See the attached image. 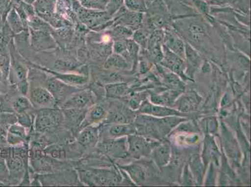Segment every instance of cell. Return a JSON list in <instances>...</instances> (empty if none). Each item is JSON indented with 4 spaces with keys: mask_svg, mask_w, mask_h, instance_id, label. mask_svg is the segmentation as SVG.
I'll list each match as a JSON object with an SVG mask.
<instances>
[{
    "mask_svg": "<svg viewBox=\"0 0 251 187\" xmlns=\"http://www.w3.org/2000/svg\"><path fill=\"white\" fill-rule=\"evenodd\" d=\"M63 121V114L58 109H41L36 114L34 125L38 133H47L53 132Z\"/></svg>",
    "mask_w": 251,
    "mask_h": 187,
    "instance_id": "1",
    "label": "cell"
},
{
    "mask_svg": "<svg viewBox=\"0 0 251 187\" xmlns=\"http://www.w3.org/2000/svg\"><path fill=\"white\" fill-rule=\"evenodd\" d=\"M79 176L84 184L90 186H105L120 183V173L115 170L110 169H90L81 170Z\"/></svg>",
    "mask_w": 251,
    "mask_h": 187,
    "instance_id": "2",
    "label": "cell"
},
{
    "mask_svg": "<svg viewBox=\"0 0 251 187\" xmlns=\"http://www.w3.org/2000/svg\"><path fill=\"white\" fill-rule=\"evenodd\" d=\"M29 99L34 108H54L56 101L51 93L45 86H29Z\"/></svg>",
    "mask_w": 251,
    "mask_h": 187,
    "instance_id": "3",
    "label": "cell"
},
{
    "mask_svg": "<svg viewBox=\"0 0 251 187\" xmlns=\"http://www.w3.org/2000/svg\"><path fill=\"white\" fill-rule=\"evenodd\" d=\"M95 95L92 91H77L63 102L62 109H87L95 104Z\"/></svg>",
    "mask_w": 251,
    "mask_h": 187,
    "instance_id": "4",
    "label": "cell"
},
{
    "mask_svg": "<svg viewBox=\"0 0 251 187\" xmlns=\"http://www.w3.org/2000/svg\"><path fill=\"white\" fill-rule=\"evenodd\" d=\"M45 87L51 93L56 103L63 101L65 102L72 94L77 91H72L76 90V87L68 85L55 77H49L45 81Z\"/></svg>",
    "mask_w": 251,
    "mask_h": 187,
    "instance_id": "5",
    "label": "cell"
},
{
    "mask_svg": "<svg viewBox=\"0 0 251 187\" xmlns=\"http://www.w3.org/2000/svg\"><path fill=\"white\" fill-rule=\"evenodd\" d=\"M128 143L129 154L135 158L149 154L151 150L156 146L143 137L135 134L128 136Z\"/></svg>",
    "mask_w": 251,
    "mask_h": 187,
    "instance_id": "6",
    "label": "cell"
},
{
    "mask_svg": "<svg viewBox=\"0 0 251 187\" xmlns=\"http://www.w3.org/2000/svg\"><path fill=\"white\" fill-rule=\"evenodd\" d=\"M161 63L164 67L173 72L176 73L178 76H180L185 79H187V77L185 76L184 74L186 66H185L183 60L174 52L171 51L165 46H164V57Z\"/></svg>",
    "mask_w": 251,
    "mask_h": 187,
    "instance_id": "7",
    "label": "cell"
},
{
    "mask_svg": "<svg viewBox=\"0 0 251 187\" xmlns=\"http://www.w3.org/2000/svg\"><path fill=\"white\" fill-rule=\"evenodd\" d=\"M163 34L161 31L155 32L148 40L147 52L151 60L161 63L164 54L161 49V42Z\"/></svg>",
    "mask_w": 251,
    "mask_h": 187,
    "instance_id": "8",
    "label": "cell"
},
{
    "mask_svg": "<svg viewBox=\"0 0 251 187\" xmlns=\"http://www.w3.org/2000/svg\"><path fill=\"white\" fill-rule=\"evenodd\" d=\"M106 109L100 104H93L86 111L85 117L81 123L79 131L88 125H95L105 120L106 117Z\"/></svg>",
    "mask_w": 251,
    "mask_h": 187,
    "instance_id": "9",
    "label": "cell"
},
{
    "mask_svg": "<svg viewBox=\"0 0 251 187\" xmlns=\"http://www.w3.org/2000/svg\"><path fill=\"white\" fill-rule=\"evenodd\" d=\"M40 70H45L55 77L56 78L60 80L64 83L71 86L77 87L83 86L89 82V77L84 75L77 74H71V73H63L54 71L50 70L39 67Z\"/></svg>",
    "mask_w": 251,
    "mask_h": 187,
    "instance_id": "10",
    "label": "cell"
},
{
    "mask_svg": "<svg viewBox=\"0 0 251 187\" xmlns=\"http://www.w3.org/2000/svg\"><path fill=\"white\" fill-rule=\"evenodd\" d=\"M100 138V130L95 125H88L79 131L77 141L84 147H92L97 144Z\"/></svg>",
    "mask_w": 251,
    "mask_h": 187,
    "instance_id": "11",
    "label": "cell"
},
{
    "mask_svg": "<svg viewBox=\"0 0 251 187\" xmlns=\"http://www.w3.org/2000/svg\"><path fill=\"white\" fill-rule=\"evenodd\" d=\"M140 111L146 115L157 116V117H168V116H179L181 114L173 109L151 104L146 101L141 105Z\"/></svg>",
    "mask_w": 251,
    "mask_h": 187,
    "instance_id": "12",
    "label": "cell"
},
{
    "mask_svg": "<svg viewBox=\"0 0 251 187\" xmlns=\"http://www.w3.org/2000/svg\"><path fill=\"white\" fill-rule=\"evenodd\" d=\"M164 45L171 51L182 59H185V45L177 36L166 33L164 39Z\"/></svg>",
    "mask_w": 251,
    "mask_h": 187,
    "instance_id": "13",
    "label": "cell"
},
{
    "mask_svg": "<svg viewBox=\"0 0 251 187\" xmlns=\"http://www.w3.org/2000/svg\"><path fill=\"white\" fill-rule=\"evenodd\" d=\"M86 109H63L64 120H67L68 123L73 124V126L80 127L81 123L83 122L85 117Z\"/></svg>",
    "mask_w": 251,
    "mask_h": 187,
    "instance_id": "14",
    "label": "cell"
},
{
    "mask_svg": "<svg viewBox=\"0 0 251 187\" xmlns=\"http://www.w3.org/2000/svg\"><path fill=\"white\" fill-rule=\"evenodd\" d=\"M152 157L159 167L167 165L170 159V147L167 143L155 146Z\"/></svg>",
    "mask_w": 251,
    "mask_h": 187,
    "instance_id": "15",
    "label": "cell"
},
{
    "mask_svg": "<svg viewBox=\"0 0 251 187\" xmlns=\"http://www.w3.org/2000/svg\"><path fill=\"white\" fill-rule=\"evenodd\" d=\"M129 88L126 84L123 83H109L105 86L106 96L118 99L124 97L128 93Z\"/></svg>",
    "mask_w": 251,
    "mask_h": 187,
    "instance_id": "16",
    "label": "cell"
},
{
    "mask_svg": "<svg viewBox=\"0 0 251 187\" xmlns=\"http://www.w3.org/2000/svg\"><path fill=\"white\" fill-rule=\"evenodd\" d=\"M136 132V127L132 124H117L112 125L109 129V134L114 138L133 135Z\"/></svg>",
    "mask_w": 251,
    "mask_h": 187,
    "instance_id": "17",
    "label": "cell"
},
{
    "mask_svg": "<svg viewBox=\"0 0 251 187\" xmlns=\"http://www.w3.org/2000/svg\"><path fill=\"white\" fill-rule=\"evenodd\" d=\"M120 168L128 173L129 176L131 177V179L136 184H142L145 181L146 175L145 171L138 164H132L127 165L120 166Z\"/></svg>",
    "mask_w": 251,
    "mask_h": 187,
    "instance_id": "18",
    "label": "cell"
},
{
    "mask_svg": "<svg viewBox=\"0 0 251 187\" xmlns=\"http://www.w3.org/2000/svg\"><path fill=\"white\" fill-rule=\"evenodd\" d=\"M129 63L125 58L120 54H112L107 59L104 64V68L106 69H128Z\"/></svg>",
    "mask_w": 251,
    "mask_h": 187,
    "instance_id": "19",
    "label": "cell"
},
{
    "mask_svg": "<svg viewBox=\"0 0 251 187\" xmlns=\"http://www.w3.org/2000/svg\"><path fill=\"white\" fill-rule=\"evenodd\" d=\"M13 108L18 115V114L27 113L33 110L34 107L29 98L23 95L22 96L16 98L13 103Z\"/></svg>",
    "mask_w": 251,
    "mask_h": 187,
    "instance_id": "20",
    "label": "cell"
},
{
    "mask_svg": "<svg viewBox=\"0 0 251 187\" xmlns=\"http://www.w3.org/2000/svg\"><path fill=\"white\" fill-rule=\"evenodd\" d=\"M185 58L187 59L189 70L193 69L195 70L199 66L200 56L188 44L185 45Z\"/></svg>",
    "mask_w": 251,
    "mask_h": 187,
    "instance_id": "21",
    "label": "cell"
},
{
    "mask_svg": "<svg viewBox=\"0 0 251 187\" xmlns=\"http://www.w3.org/2000/svg\"><path fill=\"white\" fill-rule=\"evenodd\" d=\"M163 70L162 74H163L164 82L166 84L171 86V88H181L183 86L177 75L175 74L174 72H168L164 70Z\"/></svg>",
    "mask_w": 251,
    "mask_h": 187,
    "instance_id": "22",
    "label": "cell"
},
{
    "mask_svg": "<svg viewBox=\"0 0 251 187\" xmlns=\"http://www.w3.org/2000/svg\"><path fill=\"white\" fill-rule=\"evenodd\" d=\"M142 15L140 13H128L122 20L127 26H138L142 21Z\"/></svg>",
    "mask_w": 251,
    "mask_h": 187,
    "instance_id": "23",
    "label": "cell"
},
{
    "mask_svg": "<svg viewBox=\"0 0 251 187\" xmlns=\"http://www.w3.org/2000/svg\"><path fill=\"white\" fill-rule=\"evenodd\" d=\"M8 133L13 134V135L19 137V138L24 139L26 140L28 134H27L26 129L22 125L18 124V122L11 125L8 128Z\"/></svg>",
    "mask_w": 251,
    "mask_h": 187,
    "instance_id": "24",
    "label": "cell"
},
{
    "mask_svg": "<svg viewBox=\"0 0 251 187\" xmlns=\"http://www.w3.org/2000/svg\"><path fill=\"white\" fill-rule=\"evenodd\" d=\"M45 152L54 159H62L65 156L62 148L55 145L48 147L45 150Z\"/></svg>",
    "mask_w": 251,
    "mask_h": 187,
    "instance_id": "25",
    "label": "cell"
},
{
    "mask_svg": "<svg viewBox=\"0 0 251 187\" xmlns=\"http://www.w3.org/2000/svg\"><path fill=\"white\" fill-rule=\"evenodd\" d=\"M87 8L104 9L108 0H79Z\"/></svg>",
    "mask_w": 251,
    "mask_h": 187,
    "instance_id": "26",
    "label": "cell"
},
{
    "mask_svg": "<svg viewBox=\"0 0 251 187\" xmlns=\"http://www.w3.org/2000/svg\"><path fill=\"white\" fill-rule=\"evenodd\" d=\"M17 122L18 124L22 125L25 128H30L33 123V119L31 118V115H29V112L17 115Z\"/></svg>",
    "mask_w": 251,
    "mask_h": 187,
    "instance_id": "27",
    "label": "cell"
},
{
    "mask_svg": "<svg viewBox=\"0 0 251 187\" xmlns=\"http://www.w3.org/2000/svg\"><path fill=\"white\" fill-rule=\"evenodd\" d=\"M126 4L129 9L133 11L145 10V3L143 0H126Z\"/></svg>",
    "mask_w": 251,
    "mask_h": 187,
    "instance_id": "28",
    "label": "cell"
},
{
    "mask_svg": "<svg viewBox=\"0 0 251 187\" xmlns=\"http://www.w3.org/2000/svg\"><path fill=\"white\" fill-rule=\"evenodd\" d=\"M133 35L131 29L124 26H118L115 29V36L118 38H127Z\"/></svg>",
    "mask_w": 251,
    "mask_h": 187,
    "instance_id": "29",
    "label": "cell"
},
{
    "mask_svg": "<svg viewBox=\"0 0 251 187\" xmlns=\"http://www.w3.org/2000/svg\"><path fill=\"white\" fill-rule=\"evenodd\" d=\"M173 101V96L169 97L168 94L154 95L151 97V101L156 104L168 105Z\"/></svg>",
    "mask_w": 251,
    "mask_h": 187,
    "instance_id": "30",
    "label": "cell"
},
{
    "mask_svg": "<svg viewBox=\"0 0 251 187\" xmlns=\"http://www.w3.org/2000/svg\"><path fill=\"white\" fill-rule=\"evenodd\" d=\"M8 22L10 26L12 27L14 31L18 32L20 31V25H19V20H18L17 15L15 14L14 11H11L8 17Z\"/></svg>",
    "mask_w": 251,
    "mask_h": 187,
    "instance_id": "31",
    "label": "cell"
},
{
    "mask_svg": "<svg viewBox=\"0 0 251 187\" xmlns=\"http://www.w3.org/2000/svg\"><path fill=\"white\" fill-rule=\"evenodd\" d=\"M134 42L140 43L141 46L146 47L147 42V34L145 33V32L142 30L136 31V33H134Z\"/></svg>",
    "mask_w": 251,
    "mask_h": 187,
    "instance_id": "32",
    "label": "cell"
},
{
    "mask_svg": "<svg viewBox=\"0 0 251 187\" xmlns=\"http://www.w3.org/2000/svg\"><path fill=\"white\" fill-rule=\"evenodd\" d=\"M114 49H115L116 54H120L122 56L125 52L126 51V41H118L114 45Z\"/></svg>",
    "mask_w": 251,
    "mask_h": 187,
    "instance_id": "33",
    "label": "cell"
},
{
    "mask_svg": "<svg viewBox=\"0 0 251 187\" xmlns=\"http://www.w3.org/2000/svg\"><path fill=\"white\" fill-rule=\"evenodd\" d=\"M123 0H110V3L108 6L109 13H115L121 4H122Z\"/></svg>",
    "mask_w": 251,
    "mask_h": 187,
    "instance_id": "34",
    "label": "cell"
},
{
    "mask_svg": "<svg viewBox=\"0 0 251 187\" xmlns=\"http://www.w3.org/2000/svg\"><path fill=\"white\" fill-rule=\"evenodd\" d=\"M9 3V0H0V14L4 15L6 13L8 9Z\"/></svg>",
    "mask_w": 251,
    "mask_h": 187,
    "instance_id": "35",
    "label": "cell"
},
{
    "mask_svg": "<svg viewBox=\"0 0 251 187\" xmlns=\"http://www.w3.org/2000/svg\"><path fill=\"white\" fill-rule=\"evenodd\" d=\"M2 78H3V75H2L1 70H0V83H1Z\"/></svg>",
    "mask_w": 251,
    "mask_h": 187,
    "instance_id": "36",
    "label": "cell"
},
{
    "mask_svg": "<svg viewBox=\"0 0 251 187\" xmlns=\"http://www.w3.org/2000/svg\"><path fill=\"white\" fill-rule=\"evenodd\" d=\"M1 15L0 14V29H1Z\"/></svg>",
    "mask_w": 251,
    "mask_h": 187,
    "instance_id": "37",
    "label": "cell"
}]
</instances>
